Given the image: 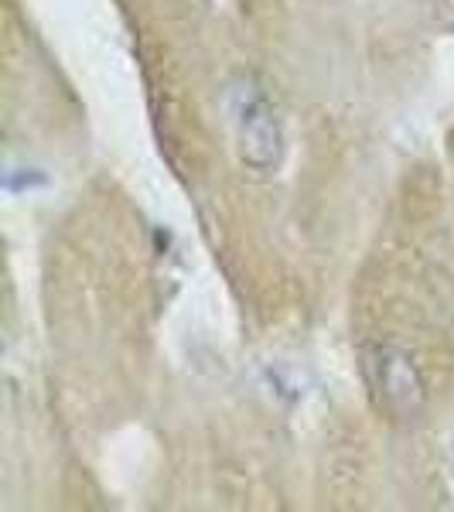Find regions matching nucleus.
I'll list each match as a JSON object with an SVG mask.
<instances>
[{
	"mask_svg": "<svg viewBox=\"0 0 454 512\" xmlns=\"http://www.w3.org/2000/svg\"><path fill=\"white\" fill-rule=\"evenodd\" d=\"M359 369L369 400L383 417L396 420V424H410V420L424 417L427 403H431V383H427L424 366L407 345L393 342V338L362 342Z\"/></svg>",
	"mask_w": 454,
	"mask_h": 512,
	"instance_id": "f03ea898",
	"label": "nucleus"
},
{
	"mask_svg": "<svg viewBox=\"0 0 454 512\" xmlns=\"http://www.w3.org/2000/svg\"><path fill=\"white\" fill-rule=\"evenodd\" d=\"M222 106L239 168L253 178H274L287 158V127L267 86L257 76L239 72L226 82Z\"/></svg>",
	"mask_w": 454,
	"mask_h": 512,
	"instance_id": "f257e3e1",
	"label": "nucleus"
}]
</instances>
